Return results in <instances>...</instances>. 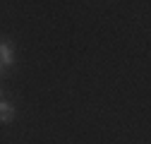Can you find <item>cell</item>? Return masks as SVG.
Instances as JSON below:
<instances>
[{"mask_svg": "<svg viewBox=\"0 0 151 144\" xmlns=\"http://www.w3.org/2000/svg\"><path fill=\"white\" fill-rule=\"evenodd\" d=\"M0 63H3L5 70L14 67V53H12V46L7 39H0Z\"/></svg>", "mask_w": 151, "mask_h": 144, "instance_id": "1", "label": "cell"}, {"mask_svg": "<svg viewBox=\"0 0 151 144\" xmlns=\"http://www.w3.org/2000/svg\"><path fill=\"white\" fill-rule=\"evenodd\" d=\"M12 120H14V108H12V103L0 101V122L7 125V122H12Z\"/></svg>", "mask_w": 151, "mask_h": 144, "instance_id": "2", "label": "cell"}, {"mask_svg": "<svg viewBox=\"0 0 151 144\" xmlns=\"http://www.w3.org/2000/svg\"><path fill=\"white\" fill-rule=\"evenodd\" d=\"M5 72H7V70L3 67V63H0V77H3V75H5Z\"/></svg>", "mask_w": 151, "mask_h": 144, "instance_id": "3", "label": "cell"}, {"mask_svg": "<svg viewBox=\"0 0 151 144\" xmlns=\"http://www.w3.org/2000/svg\"><path fill=\"white\" fill-rule=\"evenodd\" d=\"M0 101H5V91H3V86H0Z\"/></svg>", "mask_w": 151, "mask_h": 144, "instance_id": "4", "label": "cell"}]
</instances>
